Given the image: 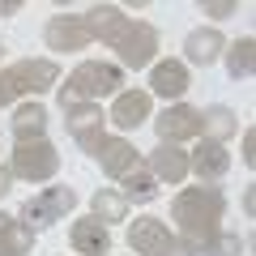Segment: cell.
<instances>
[{
	"instance_id": "1",
	"label": "cell",
	"mask_w": 256,
	"mask_h": 256,
	"mask_svg": "<svg viewBox=\"0 0 256 256\" xmlns=\"http://www.w3.org/2000/svg\"><path fill=\"white\" fill-rule=\"evenodd\" d=\"M222 214H226V196H222V188H210V184L184 188L171 201V218L180 222V244L188 248V252H201V248L218 235Z\"/></svg>"
},
{
	"instance_id": "2",
	"label": "cell",
	"mask_w": 256,
	"mask_h": 256,
	"mask_svg": "<svg viewBox=\"0 0 256 256\" xmlns=\"http://www.w3.org/2000/svg\"><path fill=\"white\" fill-rule=\"evenodd\" d=\"M120 86H124V68L120 64L86 60L60 86V107H68V102H90V98H102V94H120Z\"/></svg>"
},
{
	"instance_id": "3",
	"label": "cell",
	"mask_w": 256,
	"mask_h": 256,
	"mask_svg": "<svg viewBox=\"0 0 256 256\" xmlns=\"http://www.w3.org/2000/svg\"><path fill=\"white\" fill-rule=\"evenodd\" d=\"M60 171V154L47 137L38 141H18L13 146V162H9V175L13 180H26V184H43Z\"/></svg>"
},
{
	"instance_id": "4",
	"label": "cell",
	"mask_w": 256,
	"mask_h": 256,
	"mask_svg": "<svg viewBox=\"0 0 256 256\" xmlns=\"http://www.w3.org/2000/svg\"><path fill=\"white\" fill-rule=\"evenodd\" d=\"M128 248L137 256H196L180 244V235H171L162 218H137L128 226Z\"/></svg>"
},
{
	"instance_id": "5",
	"label": "cell",
	"mask_w": 256,
	"mask_h": 256,
	"mask_svg": "<svg viewBox=\"0 0 256 256\" xmlns=\"http://www.w3.org/2000/svg\"><path fill=\"white\" fill-rule=\"evenodd\" d=\"M111 47L120 52V64H128V68H146V64H154V52H158V30L150 26V22L128 18V22H124V30L111 38Z\"/></svg>"
},
{
	"instance_id": "6",
	"label": "cell",
	"mask_w": 256,
	"mask_h": 256,
	"mask_svg": "<svg viewBox=\"0 0 256 256\" xmlns=\"http://www.w3.org/2000/svg\"><path fill=\"white\" fill-rule=\"evenodd\" d=\"M0 77H4V86H9L13 98H18V94H47L60 82V64L56 60H18V64H9V68H0Z\"/></svg>"
},
{
	"instance_id": "7",
	"label": "cell",
	"mask_w": 256,
	"mask_h": 256,
	"mask_svg": "<svg viewBox=\"0 0 256 256\" xmlns=\"http://www.w3.org/2000/svg\"><path fill=\"white\" fill-rule=\"evenodd\" d=\"M73 210H77V192L73 188H43L22 205V222L38 230V226H52V222L68 218Z\"/></svg>"
},
{
	"instance_id": "8",
	"label": "cell",
	"mask_w": 256,
	"mask_h": 256,
	"mask_svg": "<svg viewBox=\"0 0 256 256\" xmlns=\"http://www.w3.org/2000/svg\"><path fill=\"white\" fill-rule=\"evenodd\" d=\"M43 38H47L52 52H86V47L94 43L90 26H86V13L82 18H77V13H56V18H47Z\"/></svg>"
},
{
	"instance_id": "9",
	"label": "cell",
	"mask_w": 256,
	"mask_h": 256,
	"mask_svg": "<svg viewBox=\"0 0 256 256\" xmlns=\"http://www.w3.org/2000/svg\"><path fill=\"white\" fill-rule=\"evenodd\" d=\"M64 124H68V137H73L86 154H98L102 124H107V120H102V111L94 107V102H68V107H64Z\"/></svg>"
},
{
	"instance_id": "10",
	"label": "cell",
	"mask_w": 256,
	"mask_h": 256,
	"mask_svg": "<svg viewBox=\"0 0 256 256\" xmlns=\"http://www.w3.org/2000/svg\"><path fill=\"white\" fill-rule=\"evenodd\" d=\"M154 128H158V137H162L166 146H180V141H188V137H201V111L188 107V102H175L162 116H154Z\"/></svg>"
},
{
	"instance_id": "11",
	"label": "cell",
	"mask_w": 256,
	"mask_h": 256,
	"mask_svg": "<svg viewBox=\"0 0 256 256\" xmlns=\"http://www.w3.org/2000/svg\"><path fill=\"white\" fill-rule=\"evenodd\" d=\"M150 90H120L116 94V102H111V124L120 128V132H132V128H141L150 120Z\"/></svg>"
},
{
	"instance_id": "12",
	"label": "cell",
	"mask_w": 256,
	"mask_h": 256,
	"mask_svg": "<svg viewBox=\"0 0 256 256\" xmlns=\"http://www.w3.org/2000/svg\"><path fill=\"white\" fill-rule=\"evenodd\" d=\"M68 244H73L77 256H107L111 252V230L90 214V218H77L68 226Z\"/></svg>"
},
{
	"instance_id": "13",
	"label": "cell",
	"mask_w": 256,
	"mask_h": 256,
	"mask_svg": "<svg viewBox=\"0 0 256 256\" xmlns=\"http://www.w3.org/2000/svg\"><path fill=\"white\" fill-rule=\"evenodd\" d=\"M188 171H196V180H201V184L222 180V175L230 171V154H226V146H218V141H201V146L188 154Z\"/></svg>"
},
{
	"instance_id": "14",
	"label": "cell",
	"mask_w": 256,
	"mask_h": 256,
	"mask_svg": "<svg viewBox=\"0 0 256 256\" xmlns=\"http://www.w3.org/2000/svg\"><path fill=\"white\" fill-rule=\"evenodd\" d=\"M188 86H192V77H188V64L184 60H158L150 68V90L158 98H180Z\"/></svg>"
},
{
	"instance_id": "15",
	"label": "cell",
	"mask_w": 256,
	"mask_h": 256,
	"mask_svg": "<svg viewBox=\"0 0 256 256\" xmlns=\"http://www.w3.org/2000/svg\"><path fill=\"white\" fill-rule=\"evenodd\" d=\"M222 52H226V38H222V30H214V26H201V30H192V34L184 38L188 64H201V68H210L214 60H222Z\"/></svg>"
},
{
	"instance_id": "16",
	"label": "cell",
	"mask_w": 256,
	"mask_h": 256,
	"mask_svg": "<svg viewBox=\"0 0 256 256\" xmlns=\"http://www.w3.org/2000/svg\"><path fill=\"white\" fill-rule=\"evenodd\" d=\"M102 162V175H111V180H124L132 166H137V150L128 146L124 137H102L98 154H94Z\"/></svg>"
},
{
	"instance_id": "17",
	"label": "cell",
	"mask_w": 256,
	"mask_h": 256,
	"mask_svg": "<svg viewBox=\"0 0 256 256\" xmlns=\"http://www.w3.org/2000/svg\"><path fill=\"white\" fill-rule=\"evenodd\" d=\"M150 171H154V180L162 184H184L188 180V154H184L180 146H158L154 154H150Z\"/></svg>"
},
{
	"instance_id": "18",
	"label": "cell",
	"mask_w": 256,
	"mask_h": 256,
	"mask_svg": "<svg viewBox=\"0 0 256 256\" xmlns=\"http://www.w3.org/2000/svg\"><path fill=\"white\" fill-rule=\"evenodd\" d=\"M30 248H34V226L0 214V256H26Z\"/></svg>"
},
{
	"instance_id": "19",
	"label": "cell",
	"mask_w": 256,
	"mask_h": 256,
	"mask_svg": "<svg viewBox=\"0 0 256 256\" xmlns=\"http://www.w3.org/2000/svg\"><path fill=\"white\" fill-rule=\"evenodd\" d=\"M235 132H239V116L230 107H222V102H218V107H205L201 111V137L205 141H218V146H222V141L235 137Z\"/></svg>"
},
{
	"instance_id": "20",
	"label": "cell",
	"mask_w": 256,
	"mask_h": 256,
	"mask_svg": "<svg viewBox=\"0 0 256 256\" xmlns=\"http://www.w3.org/2000/svg\"><path fill=\"white\" fill-rule=\"evenodd\" d=\"M120 196H124L128 205H150L158 196V180H154V171H150V166H132V171L124 175V192H120Z\"/></svg>"
},
{
	"instance_id": "21",
	"label": "cell",
	"mask_w": 256,
	"mask_h": 256,
	"mask_svg": "<svg viewBox=\"0 0 256 256\" xmlns=\"http://www.w3.org/2000/svg\"><path fill=\"white\" fill-rule=\"evenodd\" d=\"M47 128V107L43 102H26V107L13 111V137L18 141H38Z\"/></svg>"
},
{
	"instance_id": "22",
	"label": "cell",
	"mask_w": 256,
	"mask_h": 256,
	"mask_svg": "<svg viewBox=\"0 0 256 256\" xmlns=\"http://www.w3.org/2000/svg\"><path fill=\"white\" fill-rule=\"evenodd\" d=\"M226 73H230V82H244V77H252V68H256V43L252 38H235V43L226 47Z\"/></svg>"
},
{
	"instance_id": "23",
	"label": "cell",
	"mask_w": 256,
	"mask_h": 256,
	"mask_svg": "<svg viewBox=\"0 0 256 256\" xmlns=\"http://www.w3.org/2000/svg\"><path fill=\"white\" fill-rule=\"evenodd\" d=\"M90 214L107 226V222H124L128 218V201L120 196V192H111V188H98L94 192V201H90Z\"/></svg>"
},
{
	"instance_id": "24",
	"label": "cell",
	"mask_w": 256,
	"mask_h": 256,
	"mask_svg": "<svg viewBox=\"0 0 256 256\" xmlns=\"http://www.w3.org/2000/svg\"><path fill=\"white\" fill-rule=\"evenodd\" d=\"M244 248H248V244H244L239 235H230V230H218V235H214L210 244L201 248V252H205V256H239Z\"/></svg>"
},
{
	"instance_id": "25",
	"label": "cell",
	"mask_w": 256,
	"mask_h": 256,
	"mask_svg": "<svg viewBox=\"0 0 256 256\" xmlns=\"http://www.w3.org/2000/svg\"><path fill=\"white\" fill-rule=\"evenodd\" d=\"M235 9H239L235 0H201V13H205V18H230Z\"/></svg>"
},
{
	"instance_id": "26",
	"label": "cell",
	"mask_w": 256,
	"mask_h": 256,
	"mask_svg": "<svg viewBox=\"0 0 256 256\" xmlns=\"http://www.w3.org/2000/svg\"><path fill=\"white\" fill-rule=\"evenodd\" d=\"M244 162L248 166L256 162V128H248V132H244Z\"/></svg>"
},
{
	"instance_id": "27",
	"label": "cell",
	"mask_w": 256,
	"mask_h": 256,
	"mask_svg": "<svg viewBox=\"0 0 256 256\" xmlns=\"http://www.w3.org/2000/svg\"><path fill=\"white\" fill-rule=\"evenodd\" d=\"M13 13H22V0H0V18H13Z\"/></svg>"
},
{
	"instance_id": "28",
	"label": "cell",
	"mask_w": 256,
	"mask_h": 256,
	"mask_svg": "<svg viewBox=\"0 0 256 256\" xmlns=\"http://www.w3.org/2000/svg\"><path fill=\"white\" fill-rule=\"evenodd\" d=\"M244 214H248V218L256 214V192L252 188H244Z\"/></svg>"
},
{
	"instance_id": "29",
	"label": "cell",
	"mask_w": 256,
	"mask_h": 256,
	"mask_svg": "<svg viewBox=\"0 0 256 256\" xmlns=\"http://www.w3.org/2000/svg\"><path fill=\"white\" fill-rule=\"evenodd\" d=\"M9 184H13V175L4 171V166H0V196H4V192H9Z\"/></svg>"
},
{
	"instance_id": "30",
	"label": "cell",
	"mask_w": 256,
	"mask_h": 256,
	"mask_svg": "<svg viewBox=\"0 0 256 256\" xmlns=\"http://www.w3.org/2000/svg\"><path fill=\"white\" fill-rule=\"evenodd\" d=\"M0 52H4V43H0Z\"/></svg>"
}]
</instances>
